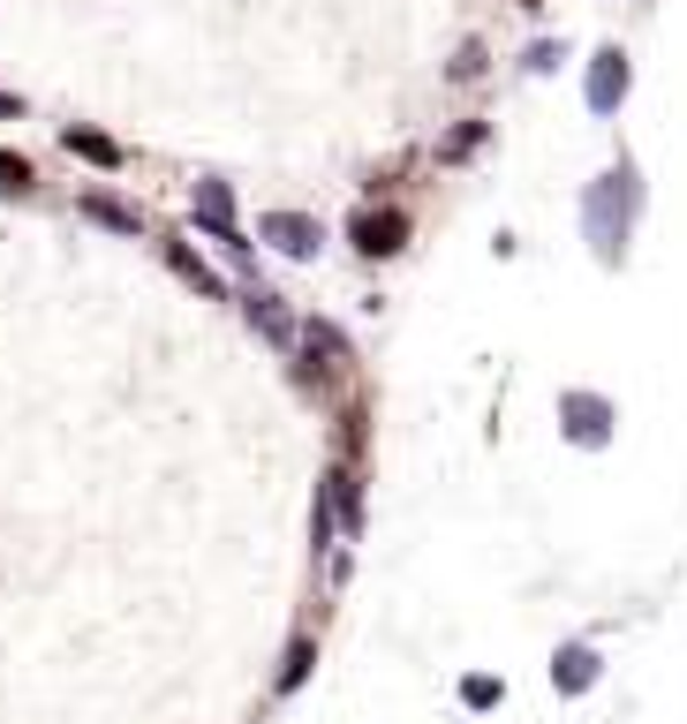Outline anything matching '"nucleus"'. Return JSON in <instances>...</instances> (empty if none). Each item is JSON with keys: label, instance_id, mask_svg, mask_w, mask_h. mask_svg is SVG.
Returning <instances> with one entry per match:
<instances>
[{"label": "nucleus", "instance_id": "f257e3e1", "mask_svg": "<svg viewBox=\"0 0 687 724\" xmlns=\"http://www.w3.org/2000/svg\"><path fill=\"white\" fill-rule=\"evenodd\" d=\"M627 212H635V174H605L597 196H589V234L605 257H620V234H627Z\"/></svg>", "mask_w": 687, "mask_h": 724}, {"label": "nucleus", "instance_id": "f03ea898", "mask_svg": "<svg viewBox=\"0 0 687 724\" xmlns=\"http://www.w3.org/2000/svg\"><path fill=\"white\" fill-rule=\"evenodd\" d=\"M295 340H303V385H318L326 370H341V363H347V340H341V325H326V317H318V325H303Z\"/></svg>", "mask_w": 687, "mask_h": 724}, {"label": "nucleus", "instance_id": "7ed1b4c3", "mask_svg": "<svg viewBox=\"0 0 687 724\" xmlns=\"http://www.w3.org/2000/svg\"><path fill=\"white\" fill-rule=\"evenodd\" d=\"M347 234H355V250H362V257H393V250L408 242V212H362Z\"/></svg>", "mask_w": 687, "mask_h": 724}, {"label": "nucleus", "instance_id": "20e7f679", "mask_svg": "<svg viewBox=\"0 0 687 724\" xmlns=\"http://www.w3.org/2000/svg\"><path fill=\"white\" fill-rule=\"evenodd\" d=\"M265 242L288 250V257H318V219H303V212H272V219H265Z\"/></svg>", "mask_w": 687, "mask_h": 724}, {"label": "nucleus", "instance_id": "39448f33", "mask_svg": "<svg viewBox=\"0 0 687 724\" xmlns=\"http://www.w3.org/2000/svg\"><path fill=\"white\" fill-rule=\"evenodd\" d=\"M326 513L341 521L347 544H355V529H362V483H355L347 468H333V475H326Z\"/></svg>", "mask_w": 687, "mask_h": 724}, {"label": "nucleus", "instance_id": "423d86ee", "mask_svg": "<svg viewBox=\"0 0 687 724\" xmlns=\"http://www.w3.org/2000/svg\"><path fill=\"white\" fill-rule=\"evenodd\" d=\"M559 408H567V431L582 437V445H605V423H612V408H605V401H589V393H567Z\"/></svg>", "mask_w": 687, "mask_h": 724}, {"label": "nucleus", "instance_id": "0eeeda50", "mask_svg": "<svg viewBox=\"0 0 687 724\" xmlns=\"http://www.w3.org/2000/svg\"><path fill=\"white\" fill-rule=\"evenodd\" d=\"M620 91H627V61H620V53H597V68H589V106H597V114H612V106H620Z\"/></svg>", "mask_w": 687, "mask_h": 724}, {"label": "nucleus", "instance_id": "6e6552de", "mask_svg": "<svg viewBox=\"0 0 687 724\" xmlns=\"http://www.w3.org/2000/svg\"><path fill=\"white\" fill-rule=\"evenodd\" d=\"M196 227H204V234H227V227H234V196H227V181H196Z\"/></svg>", "mask_w": 687, "mask_h": 724}, {"label": "nucleus", "instance_id": "1a4fd4ad", "mask_svg": "<svg viewBox=\"0 0 687 724\" xmlns=\"http://www.w3.org/2000/svg\"><path fill=\"white\" fill-rule=\"evenodd\" d=\"M242 309H250V325H257V332H265V340H272V347H288V340H295V325H288V309H280V302H272V294H242Z\"/></svg>", "mask_w": 687, "mask_h": 724}, {"label": "nucleus", "instance_id": "9d476101", "mask_svg": "<svg viewBox=\"0 0 687 724\" xmlns=\"http://www.w3.org/2000/svg\"><path fill=\"white\" fill-rule=\"evenodd\" d=\"M160 250H167V265H174V272H181V280H189L196 294H227V288H219V272H212V265H204V257H196L189 242H174V234H167Z\"/></svg>", "mask_w": 687, "mask_h": 724}, {"label": "nucleus", "instance_id": "9b49d317", "mask_svg": "<svg viewBox=\"0 0 687 724\" xmlns=\"http://www.w3.org/2000/svg\"><path fill=\"white\" fill-rule=\"evenodd\" d=\"M84 219H99V227H114V234H137L144 219H137V204H122V196H106V189H91L84 196Z\"/></svg>", "mask_w": 687, "mask_h": 724}, {"label": "nucleus", "instance_id": "f8f14e48", "mask_svg": "<svg viewBox=\"0 0 687 724\" xmlns=\"http://www.w3.org/2000/svg\"><path fill=\"white\" fill-rule=\"evenodd\" d=\"M551 679H559V695H582V687L597 679V657H589V649H559V664H551Z\"/></svg>", "mask_w": 687, "mask_h": 724}, {"label": "nucleus", "instance_id": "ddd939ff", "mask_svg": "<svg viewBox=\"0 0 687 724\" xmlns=\"http://www.w3.org/2000/svg\"><path fill=\"white\" fill-rule=\"evenodd\" d=\"M68 151H76V158H91V166H122V144H114V137H99V129H68Z\"/></svg>", "mask_w": 687, "mask_h": 724}, {"label": "nucleus", "instance_id": "4468645a", "mask_svg": "<svg viewBox=\"0 0 687 724\" xmlns=\"http://www.w3.org/2000/svg\"><path fill=\"white\" fill-rule=\"evenodd\" d=\"M310 657H318V649H310V642H295V649H288V664H280V695H288V687H303V679H310Z\"/></svg>", "mask_w": 687, "mask_h": 724}, {"label": "nucleus", "instance_id": "2eb2a0df", "mask_svg": "<svg viewBox=\"0 0 687 724\" xmlns=\"http://www.w3.org/2000/svg\"><path fill=\"white\" fill-rule=\"evenodd\" d=\"M0 189H30V158H15V151H0Z\"/></svg>", "mask_w": 687, "mask_h": 724}, {"label": "nucleus", "instance_id": "dca6fc26", "mask_svg": "<svg viewBox=\"0 0 687 724\" xmlns=\"http://www.w3.org/2000/svg\"><path fill=\"white\" fill-rule=\"evenodd\" d=\"M476 137H484L476 122H469V129H454V137H446V158H469V151H476Z\"/></svg>", "mask_w": 687, "mask_h": 724}, {"label": "nucleus", "instance_id": "f3484780", "mask_svg": "<svg viewBox=\"0 0 687 724\" xmlns=\"http://www.w3.org/2000/svg\"><path fill=\"white\" fill-rule=\"evenodd\" d=\"M0 114H15V99H8V91H0Z\"/></svg>", "mask_w": 687, "mask_h": 724}]
</instances>
